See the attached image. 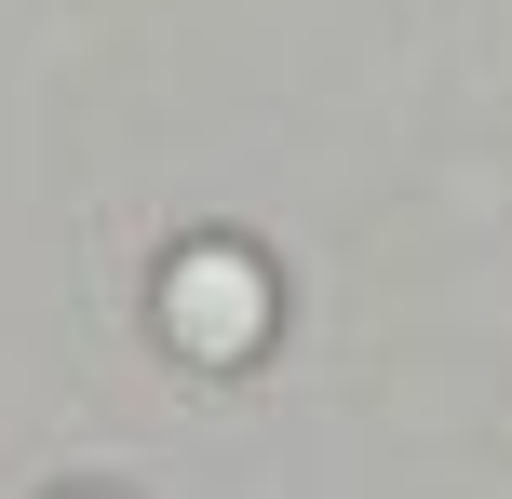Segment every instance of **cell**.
<instances>
[{"label":"cell","mask_w":512,"mask_h":499,"mask_svg":"<svg viewBox=\"0 0 512 499\" xmlns=\"http://www.w3.org/2000/svg\"><path fill=\"white\" fill-rule=\"evenodd\" d=\"M270 324H283V297H270V270H256L243 243H189V257L162 270V338H176L189 365H256Z\"/></svg>","instance_id":"cell-1"},{"label":"cell","mask_w":512,"mask_h":499,"mask_svg":"<svg viewBox=\"0 0 512 499\" xmlns=\"http://www.w3.org/2000/svg\"><path fill=\"white\" fill-rule=\"evenodd\" d=\"M81 499H95V486H81Z\"/></svg>","instance_id":"cell-2"}]
</instances>
